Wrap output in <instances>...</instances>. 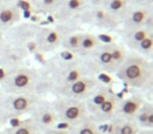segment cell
<instances>
[{"mask_svg":"<svg viewBox=\"0 0 153 134\" xmlns=\"http://www.w3.org/2000/svg\"><path fill=\"white\" fill-rule=\"evenodd\" d=\"M131 5L132 0H104L101 7H104L121 22L122 18Z\"/></svg>","mask_w":153,"mask_h":134,"instance_id":"cell-20","label":"cell"},{"mask_svg":"<svg viewBox=\"0 0 153 134\" xmlns=\"http://www.w3.org/2000/svg\"><path fill=\"white\" fill-rule=\"evenodd\" d=\"M120 96L114 91H111L109 96L105 101L98 105H87L88 115L89 118L92 119L96 124L105 125L109 124L115 115V109H117V103H119Z\"/></svg>","mask_w":153,"mask_h":134,"instance_id":"cell-11","label":"cell"},{"mask_svg":"<svg viewBox=\"0 0 153 134\" xmlns=\"http://www.w3.org/2000/svg\"><path fill=\"white\" fill-rule=\"evenodd\" d=\"M21 10L18 3L0 7V30L4 33L9 32L21 21Z\"/></svg>","mask_w":153,"mask_h":134,"instance_id":"cell-16","label":"cell"},{"mask_svg":"<svg viewBox=\"0 0 153 134\" xmlns=\"http://www.w3.org/2000/svg\"><path fill=\"white\" fill-rule=\"evenodd\" d=\"M101 85L102 82L99 81L96 76H87L64 86L56 92L55 96H66L86 102Z\"/></svg>","mask_w":153,"mask_h":134,"instance_id":"cell-7","label":"cell"},{"mask_svg":"<svg viewBox=\"0 0 153 134\" xmlns=\"http://www.w3.org/2000/svg\"><path fill=\"white\" fill-rule=\"evenodd\" d=\"M79 23L105 30H119L121 28V22L103 7H90L83 14Z\"/></svg>","mask_w":153,"mask_h":134,"instance_id":"cell-10","label":"cell"},{"mask_svg":"<svg viewBox=\"0 0 153 134\" xmlns=\"http://www.w3.org/2000/svg\"><path fill=\"white\" fill-rule=\"evenodd\" d=\"M131 51H134V53L147 58L148 60H153V30L146 39H144Z\"/></svg>","mask_w":153,"mask_h":134,"instance_id":"cell-25","label":"cell"},{"mask_svg":"<svg viewBox=\"0 0 153 134\" xmlns=\"http://www.w3.org/2000/svg\"><path fill=\"white\" fill-rule=\"evenodd\" d=\"M145 100L146 98L142 93H133L126 98H120L114 117L134 121V117Z\"/></svg>","mask_w":153,"mask_h":134,"instance_id":"cell-15","label":"cell"},{"mask_svg":"<svg viewBox=\"0 0 153 134\" xmlns=\"http://www.w3.org/2000/svg\"><path fill=\"white\" fill-rule=\"evenodd\" d=\"M4 36H5V33L0 30V45L2 44L3 41H4Z\"/></svg>","mask_w":153,"mask_h":134,"instance_id":"cell-31","label":"cell"},{"mask_svg":"<svg viewBox=\"0 0 153 134\" xmlns=\"http://www.w3.org/2000/svg\"><path fill=\"white\" fill-rule=\"evenodd\" d=\"M102 41L97 35L89 32H84L79 50L76 53V57L81 59H88L102 44Z\"/></svg>","mask_w":153,"mask_h":134,"instance_id":"cell-17","label":"cell"},{"mask_svg":"<svg viewBox=\"0 0 153 134\" xmlns=\"http://www.w3.org/2000/svg\"><path fill=\"white\" fill-rule=\"evenodd\" d=\"M71 134H104L100 129V126L88 117L81 124L74 127H68Z\"/></svg>","mask_w":153,"mask_h":134,"instance_id":"cell-24","label":"cell"},{"mask_svg":"<svg viewBox=\"0 0 153 134\" xmlns=\"http://www.w3.org/2000/svg\"><path fill=\"white\" fill-rule=\"evenodd\" d=\"M74 25L58 23L56 26H38L34 37L35 47L42 53H47L61 48L65 34Z\"/></svg>","mask_w":153,"mask_h":134,"instance_id":"cell-6","label":"cell"},{"mask_svg":"<svg viewBox=\"0 0 153 134\" xmlns=\"http://www.w3.org/2000/svg\"><path fill=\"white\" fill-rule=\"evenodd\" d=\"M96 70L85 59L76 57L71 60L49 61L40 70V83L36 93H55L64 86L87 76H94Z\"/></svg>","mask_w":153,"mask_h":134,"instance_id":"cell-1","label":"cell"},{"mask_svg":"<svg viewBox=\"0 0 153 134\" xmlns=\"http://www.w3.org/2000/svg\"><path fill=\"white\" fill-rule=\"evenodd\" d=\"M41 132L33 124L30 118L13 127H9L0 131V134H40Z\"/></svg>","mask_w":153,"mask_h":134,"instance_id":"cell-23","label":"cell"},{"mask_svg":"<svg viewBox=\"0 0 153 134\" xmlns=\"http://www.w3.org/2000/svg\"><path fill=\"white\" fill-rule=\"evenodd\" d=\"M137 134H153V129H140Z\"/></svg>","mask_w":153,"mask_h":134,"instance_id":"cell-30","label":"cell"},{"mask_svg":"<svg viewBox=\"0 0 153 134\" xmlns=\"http://www.w3.org/2000/svg\"><path fill=\"white\" fill-rule=\"evenodd\" d=\"M132 5L144 7L153 12V0H132Z\"/></svg>","mask_w":153,"mask_h":134,"instance_id":"cell-26","label":"cell"},{"mask_svg":"<svg viewBox=\"0 0 153 134\" xmlns=\"http://www.w3.org/2000/svg\"><path fill=\"white\" fill-rule=\"evenodd\" d=\"M12 3H17V0H0V7H7Z\"/></svg>","mask_w":153,"mask_h":134,"instance_id":"cell-28","label":"cell"},{"mask_svg":"<svg viewBox=\"0 0 153 134\" xmlns=\"http://www.w3.org/2000/svg\"><path fill=\"white\" fill-rule=\"evenodd\" d=\"M87 1L90 3L91 7H101L102 3L104 2V0H87Z\"/></svg>","mask_w":153,"mask_h":134,"instance_id":"cell-29","label":"cell"},{"mask_svg":"<svg viewBox=\"0 0 153 134\" xmlns=\"http://www.w3.org/2000/svg\"><path fill=\"white\" fill-rule=\"evenodd\" d=\"M59 118V123L74 127L89 117L85 101L57 96L51 101Z\"/></svg>","mask_w":153,"mask_h":134,"instance_id":"cell-5","label":"cell"},{"mask_svg":"<svg viewBox=\"0 0 153 134\" xmlns=\"http://www.w3.org/2000/svg\"><path fill=\"white\" fill-rule=\"evenodd\" d=\"M28 115V118L33 121V124L38 128L40 132L56 128L58 127V124H60L51 102L44 98H41L36 103Z\"/></svg>","mask_w":153,"mask_h":134,"instance_id":"cell-8","label":"cell"},{"mask_svg":"<svg viewBox=\"0 0 153 134\" xmlns=\"http://www.w3.org/2000/svg\"><path fill=\"white\" fill-rule=\"evenodd\" d=\"M41 98L37 93L7 94L0 91V124L22 115H28Z\"/></svg>","mask_w":153,"mask_h":134,"instance_id":"cell-4","label":"cell"},{"mask_svg":"<svg viewBox=\"0 0 153 134\" xmlns=\"http://www.w3.org/2000/svg\"><path fill=\"white\" fill-rule=\"evenodd\" d=\"M153 25V12L144 7L131 5L121 20L120 30H133Z\"/></svg>","mask_w":153,"mask_h":134,"instance_id":"cell-13","label":"cell"},{"mask_svg":"<svg viewBox=\"0 0 153 134\" xmlns=\"http://www.w3.org/2000/svg\"><path fill=\"white\" fill-rule=\"evenodd\" d=\"M140 128L134 121L114 117L108 124V129L105 134H137Z\"/></svg>","mask_w":153,"mask_h":134,"instance_id":"cell-18","label":"cell"},{"mask_svg":"<svg viewBox=\"0 0 153 134\" xmlns=\"http://www.w3.org/2000/svg\"><path fill=\"white\" fill-rule=\"evenodd\" d=\"M63 0H30L34 12L44 15H53Z\"/></svg>","mask_w":153,"mask_h":134,"instance_id":"cell-22","label":"cell"},{"mask_svg":"<svg viewBox=\"0 0 153 134\" xmlns=\"http://www.w3.org/2000/svg\"><path fill=\"white\" fill-rule=\"evenodd\" d=\"M83 34L84 32H82V30H76L74 28L69 30L64 36L61 48L76 56L79 50L80 44H81L82 38H83Z\"/></svg>","mask_w":153,"mask_h":134,"instance_id":"cell-21","label":"cell"},{"mask_svg":"<svg viewBox=\"0 0 153 134\" xmlns=\"http://www.w3.org/2000/svg\"><path fill=\"white\" fill-rule=\"evenodd\" d=\"M150 89H151V102L153 103V87L150 88Z\"/></svg>","mask_w":153,"mask_h":134,"instance_id":"cell-32","label":"cell"},{"mask_svg":"<svg viewBox=\"0 0 153 134\" xmlns=\"http://www.w3.org/2000/svg\"><path fill=\"white\" fill-rule=\"evenodd\" d=\"M39 83L40 70L23 65L5 73L0 80V90L7 94L36 93Z\"/></svg>","mask_w":153,"mask_h":134,"instance_id":"cell-3","label":"cell"},{"mask_svg":"<svg viewBox=\"0 0 153 134\" xmlns=\"http://www.w3.org/2000/svg\"><path fill=\"white\" fill-rule=\"evenodd\" d=\"M134 121L140 129H153V103L151 101L147 98L144 101Z\"/></svg>","mask_w":153,"mask_h":134,"instance_id":"cell-19","label":"cell"},{"mask_svg":"<svg viewBox=\"0 0 153 134\" xmlns=\"http://www.w3.org/2000/svg\"><path fill=\"white\" fill-rule=\"evenodd\" d=\"M40 134H71L69 131L68 128L66 129H61V128H53V129H49V130H46L44 132H41Z\"/></svg>","mask_w":153,"mask_h":134,"instance_id":"cell-27","label":"cell"},{"mask_svg":"<svg viewBox=\"0 0 153 134\" xmlns=\"http://www.w3.org/2000/svg\"><path fill=\"white\" fill-rule=\"evenodd\" d=\"M85 60L89 62L96 73H106L114 75L115 71L117 70V67L112 58L109 43L103 42L101 46L88 59Z\"/></svg>","mask_w":153,"mask_h":134,"instance_id":"cell-14","label":"cell"},{"mask_svg":"<svg viewBox=\"0 0 153 134\" xmlns=\"http://www.w3.org/2000/svg\"><path fill=\"white\" fill-rule=\"evenodd\" d=\"M27 49L16 46L7 41L0 45V67L5 69V73L25 65L24 61L27 58Z\"/></svg>","mask_w":153,"mask_h":134,"instance_id":"cell-12","label":"cell"},{"mask_svg":"<svg viewBox=\"0 0 153 134\" xmlns=\"http://www.w3.org/2000/svg\"><path fill=\"white\" fill-rule=\"evenodd\" d=\"M90 7L91 5L87 0H63L53 16L57 23L76 25Z\"/></svg>","mask_w":153,"mask_h":134,"instance_id":"cell-9","label":"cell"},{"mask_svg":"<svg viewBox=\"0 0 153 134\" xmlns=\"http://www.w3.org/2000/svg\"><path fill=\"white\" fill-rule=\"evenodd\" d=\"M114 76L134 89H150L153 87V65L150 60L134 51H128L127 57Z\"/></svg>","mask_w":153,"mask_h":134,"instance_id":"cell-2","label":"cell"}]
</instances>
